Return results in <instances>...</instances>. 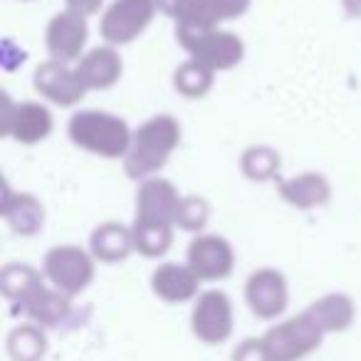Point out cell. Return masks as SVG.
Returning a JSON list of instances; mask_svg holds the SVG:
<instances>
[{"instance_id": "obj_1", "label": "cell", "mask_w": 361, "mask_h": 361, "mask_svg": "<svg viewBox=\"0 0 361 361\" xmlns=\"http://www.w3.org/2000/svg\"><path fill=\"white\" fill-rule=\"evenodd\" d=\"M180 141V126L171 114L151 116L149 121L134 131L129 154L124 156V171L129 178L146 180L154 178L176 151Z\"/></svg>"}, {"instance_id": "obj_2", "label": "cell", "mask_w": 361, "mask_h": 361, "mask_svg": "<svg viewBox=\"0 0 361 361\" xmlns=\"http://www.w3.org/2000/svg\"><path fill=\"white\" fill-rule=\"evenodd\" d=\"M67 134L75 146L102 159H124L134 139V131L124 119L99 109L75 111L67 124Z\"/></svg>"}, {"instance_id": "obj_3", "label": "cell", "mask_w": 361, "mask_h": 361, "mask_svg": "<svg viewBox=\"0 0 361 361\" xmlns=\"http://www.w3.org/2000/svg\"><path fill=\"white\" fill-rule=\"evenodd\" d=\"M176 40L191 55V60L211 67L213 72L233 70L235 65H240L245 55V45L240 37L221 27H203V30L176 27Z\"/></svg>"}, {"instance_id": "obj_4", "label": "cell", "mask_w": 361, "mask_h": 361, "mask_svg": "<svg viewBox=\"0 0 361 361\" xmlns=\"http://www.w3.org/2000/svg\"><path fill=\"white\" fill-rule=\"evenodd\" d=\"M324 336L326 334L314 322V317L305 310L300 314L272 324L262 334V339L270 349L272 361H302L319 349Z\"/></svg>"}, {"instance_id": "obj_5", "label": "cell", "mask_w": 361, "mask_h": 361, "mask_svg": "<svg viewBox=\"0 0 361 361\" xmlns=\"http://www.w3.org/2000/svg\"><path fill=\"white\" fill-rule=\"evenodd\" d=\"M42 275L55 290L77 297L94 280V255L80 245H55L45 252Z\"/></svg>"}, {"instance_id": "obj_6", "label": "cell", "mask_w": 361, "mask_h": 361, "mask_svg": "<svg viewBox=\"0 0 361 361\" xmlns=\"http://www.w3.org/2000/svg\"><path fill=\"white\" fill-rule=\"evenodd\" d=\"M235 314L233 302L223 290H206L196 297L191 310V331L201 344L218 346L233 336Z\"/></svg>"}, {"instance_id": "obj_7", "label": "cell", "mask_w": 361, "mask_h": 361, "mask_svg": "<svg viewBox=\"0 0 361 361\" xmlns=\"http://www.w3.org/2000/svg\"><path fill=\"white\" fill-rule=\"evenodd\" d=\"M156 11V0H114L99 18L102 37L106 45H129L151 25Z\"/></svg>"}, {"instance_id": "obj_8", "label": "cell", "mask_w": 361, "mask_h": 361, "mask_svg": "<svg viewBox=\"0 0 361 361\" xmlns=\"http://www.w3.org/2000/svg\"><path fill=\"white\" fill-rule=\"evenodd\" d=\"M55 126L52 111L40 102H16L8 94L0 97V134L11 136L20 144H37L47 139Z\"/></svg>"}, {"instance_id": "obj_9", "label": "cell", "mask_w": 361, "mask_h": 361, "mask_svg": "<svg viewBox=\"0 0 361 361\" xmlns=\"http://www.w3.org/2000/svg\"><path fill=\"white\" fill-rule=\"evenodd\" d=\"M186 265L196 272L201 282L226 280L235 267V250L223 235L201 233L188 243Z\"/></svg>"}, {"instance_id": "obj_10", "label": "cell", "mask_w": 361, "mask_h": 361, "mask_svg": "<svg viewBox=\"0 0 361 361\" xmlns=\"http://www.w3.org/2000/svg\"><path fill=\"white\" fill-rule=\"evenodd\" d=\"M245 302L257 319H277L287 310L290 287L280 270L260 267L245 280Z\"/></svg>"}, {"instance_id": "obj_11", "label": "cell", "mask_w": 361, "mask_h": 361, "mask_svg": "<svg viewBox=\"0 0 361 361\" xmlns=\"http://www.w3.org/2000/svg\"><path fill=\"white\" fill-rule=\"evenodd\" d=\"M32 87L40 97L57 106H75L85 99L87 87L77 77V70H72L67 62L45 60L37 65L35 77H32Z\"/></svg>"}, {"instance_id": "obj_12", "label": "cell", "mask_w": 361, "mask_h": 361, "mask_svg": "<svg viewBox=\"0 0 361 361\" xmlns=\"http://www.w3.org/2000/svg\"><path fill=\"white\" fill-rule=\"evenodd\" d=\"M87 18L77 16L72 11H62L57 13L50 20L45 30V45L50 52V60L57 62H75L85 55L87 47Z\"/></svg>"}, {"instance_id": "obj_13", "label": "cell", "mask_w": 361, "mask_h": 361, "mask_svg": "<svg viewBox=\"0 0 361 361\" xmlns=\"http://www.w3.org/2000/svg\"><path fill=\"white\" fill-rule=\"evenodd\" d=\"M180 198L171 180L154 176V178L141 180L136 191V218L141 223H164L176 226V211L180 206Z\"/></svg>"}, {"instance_id": "obj_14", "label": "cell", "mask_w": 361, "mask_h": 361, "mask_svg": "<svg viewBox=\"0 0 361 361\" xmlns=\"http://www.w3.org/2000/svg\"><path fill=\"white\" fill-rule=\"evenodd\" d=\"M151 290L169 305H183V302H196V297L201 295V280L188 265L164 262L151 272Z\"/></svg>"}, {"instance_id": "obj_15", "label": "cell", "mask_w": 361, "mask_h": 361, "mask_svg": "<svg viewBox=\"0 0 361 361\" xmlns=\"http://www.w3.org/2000/svg\"><path fill=\"white\" fill-rule=\"evenodd\" d=\"M77 77L82 80V85L90 90H109L124 75V62H121V55L116 52L114 45H99L92 47L90 52L80 57L77 62Z\"/></svg>"}, {"instance_id": "obj_16", "label": "cell", "mask_w": 361, "mask_h": 361, "mask_svg": "<svg viewBox=\"0 0 361 361\" xmlns=\"http://www.w3.org/2000/svg\"><path fill=\"white\" fill-rule=\"evenodd\" d=\"M0 213L6 218L13 233L23 238L37 235L45 226V208L32 193H13L8 183H3V201Z\"/></svg>"}, {"instance_id": "obj_17", "label": "cell", "mask_w": 361, "mask_h": 361, "mask_svg": "<svg viewBox=\"0 0 361 361\" xmlns=\"http://www.w3.org/2000/svg\"><path fill=\"white\" fill-rule=\"evenodd\" d=\"M20 310L25 312V317L35 324H40L42 329L47 326H57L70 317L72 312V297H67L65 292L55 290L50 282H42L30 297L20 305Z\"/></svg>"}, {"instance_id": "obj_18", "label": "cell", "mask_w": 361, "mask_h": 361, "mask_svg": "<svg viewBox=\"0 0 361 361\" xmlns=\"http://www.w3.org/2000/svg\"><path fill=\"white\" fill-rule=\"evenodd\" d=\"M277 191H280L282 201L300 208V211L319 208L331 198L329 180H326L322 173H314V171H307V173L280 180V183H277Z\"/></svg>"}, {"instance_id": "obj_19", "label": "cell", "mask_w": 361, "mask_h": 361, "mask_svg": "<svg viewBox=\"0 0 361 361\" xmlns=\"http://www.w3.org/2000/svg\"><path fill=\"white\" fill-rule=\"evenodd\" d=\"M131 250H134V235H131V228L121 223H102L90 235V252L94 255V260L106 265L126 260Z\"/></svg>"}, {"instance_id": "obj_20", "label": "cell", "mask_w": 361, "mask_h": 361, "mask_svg": "<svg viewBox=\"0 0 361 361\" xmlns=\"http://www.w3.org/2000/svg\"><path fill=\"white\" fill-rule=\"evenodd\" d=\"M307 312L314 317V322L322 326L324 334H341L354 324L356 317L354 300L344 292H331V295L319 297L307 307Z\"/></svg>"}, {"instance_id": "obj_21", "label": "cell", "mask_w": 361, "mask_h": 361, "mask_svg": "<svg viewBox=\"0 0 361 361\" xmlns=\"http://www.w3.org/2000/svg\"><path fill=\"white\" fill-rule=\"evenodd\" d=\"M159 11L176 20V27L188 30H203V27H218L221 18L213 6V0H156Z\"/></svg>"}, {"instance_id": "obj_22", "label": "cell", "mask_w": 361, "mask_h": 361, "mask_svg": "<svg viewBox=\"0 0 361 361\" xmlns=\"http://www.w3.org/2000/svg\"><path fill=\"white\" fill-rule=\"evenodd\" d=\"M45 282V275L37 272L35 267L23 265V262H11V265L3 267L0 272V290L6 295L8 302L20 307L37 287Z\"/></svg>"}, {"instance_id": "obj_23", "label": "cell", "mask_w": 361, "mask_h": 361, "mask_svg": "<svg viewBox=\"0 0 361 361\" xmlns=\"http://www.w3.org/2000/svg\"><path fill=\"white\" fill-rule=\"evenodd\" d=\"M8 354L13 361H42L47 354V334L40 324L25 322L8 334Z\"/></svg>"}, {"instance_id": "obj_24", "label": "cell", "mask_w": 361, "mask_h": 361, "mask_svg": "<svg viewBox=\"0 0 361 361\" xmlns=\"http://www.w3.org/2000/svg\"><path fill=\"white\" fill-rule=\"evenodd\" d=\"M173 228L164 223H141L134 221L131 235H134V250L144 257H161L173 245Z\"/></svg>"}, {"instance_id": "obj_25", "label": "cell", "mask_w": 361, "mask_h": 361, "mask_svg": "<svg viewBox=\"0 0 361 361\" xmlns=\"http://www.w3.org/2000/svg\"><path fill=\"white\" fill-rule=\"evenodd\" d=\"M213 75H216V72H213L211 67L201 65V62H196V60H188L176 70L173 87L183 97H188V99H201V97H206L208 92H211Z\"/></svg>"}, {"instance_id": "obj_26", "label": "cell", "mask_w": 361, "mask_h": 361, "mask_svg": "<svg viewBox=\"0 0 361 361\" xmlns=\"http://www.w3.org/2000/svg\"><path fill=\"white\" fill-rule=\"evenodd\" d=\"M280 171V154L270 146H250L243 154V173L250 180H270Z\"/></svg>"}, {"instance_id": "obj_27", "label": "cell", "mask_w": 361, "mask_h": 361, "mask_svg": "<svg viewBox=\"0 0 361 361\" xmlns=\"http://www.w3.org/2000/svg\"><path fill=\"white\" fill-rule=\"evenodd\" d=\"M208 216H211V208H208V203L203 201V198L183 196L180 198L178 211H176V228L201 235V231L208 223Z\"/></svg>"}, {"instance_id": "obj_28", "label": "cell", "mask_w": 361, "mask_h": 361, "mask_svg": "<svg viewBox=\"0 0 361 361\" xmlns=\"http://www.w3.org/2000/svg\"><path fill=\"white\" fill-rule=\"evenodd\" d=\"M231 361H272V356L262 336H247L233 349Z\"/></svg>"}, {"instance_id": "obj_29", "label": "cell", "mask_w": 361, "mask_h": 361, "mask_svg": "<svg viewBox=\"0 0 361 361\" xmlns=\"http://www.w3.org/2000/svg\"><path fill=\"white\" fill-rule=\"evenodd\" d=\"M252 0H213V6L218 11L221 20H233V18H240L243 13L250 8Z\"/></svg>"}, {"instance_id": "obj_30", "label": "cell", "mask_w": 361, "mask_h": 361, "mask_svg": "<svg viewBox=\"0 0 361 361\" xmlns=\"http://www.w3.org/2000/svg\"><path fill=\"white\" fill-rule=\"evenodd\" d=\"M102 3H104V0H67V11L87 18V16H94V13H99Z\"/></svg>"}, {"instance_id": "obj_31", "label": "cell", "mask_w": 361, "mask_h": 361, "mask_svg": "<svg viewBox=\"0 0 361 361\" xmlns=\"http://www.w3.org/2000/svg\"><path fill=\"white\" fill-rule=\"evenodd\" d=\"M344 11L351 18H361V0H344Z\"/></svg>"}]
</instances>
